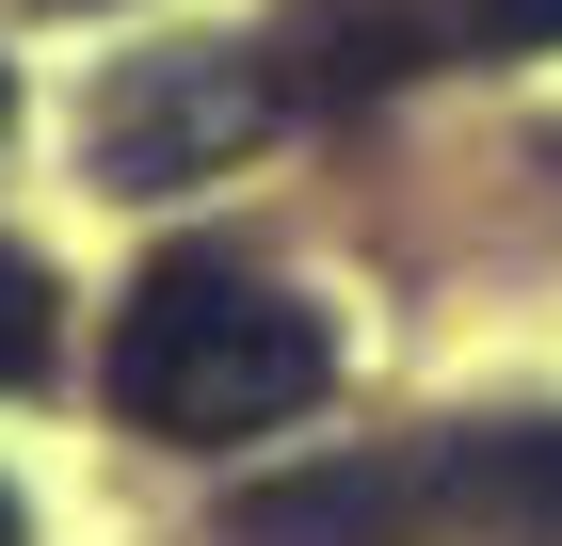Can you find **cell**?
<instances>
[{"mask_svg":"<svg viewBox=\"0 0 562 546\" xmlns=\"http://www.w3.org/2000/svg\"><path fill=\"white\" fill-rule=\"evenodd\" d=\"M113 419L161 434V450H241V434L305 419L322 386H338V337H322V305H290L273 274H241V257L177 242L145 257V290L113 305Z\"/></svg>","mask_w":562,"mask_h":546,"instance_id":"1","label":"cell"},{"mask_svg":"<svg viewBox=\"0 0 562 546\" xmlns=\"http://www.w3.org/2000/svg\"><path fill=\"white\" fill-rule=\"evenodd\" d=\"M273 113H290L273 48H225V33L130 48V65L97 81V193H193V177H225Z\"/></svg>","mask_w":562,"mask_h":546,"instance_id":"2","label":"cell"},{"mask_svg":"<svg viewBox=\"0 0 562 546\" xmlns=\"http://www.w3.org/2000/svg\"><path fill=\"white\" fill-rule=\"evenodd\" d=\"M450 499H434V450L386 466H290V482H241L210 546H434Z\"/></svg>","mask_w":562,"mask_h":546,"instance_id":"3","label":"cell"},{"mask_svg":"<svg viewBox=\"0 0 562 546\" xmlns=\"http://www.w3.org/2000/svg\"><path fill=\"white\" fill-rule=\"evenodd\" d=\"M434 499H450V531H530V546H562V419L434 434Z\"/></svg>","mask_w":562,"mask_h":546,"instance_id":"4","label":"cell"},{"mask_svg":"<svg viewBox=\"0 0 562 546\" xmlns=\"http://www.w3.org/2000/svg\"><path fill=\"white\" fill-rule=\"evenodd\" d=\"M48 337H65L48 257H33V242H0V386H33V370H48Z\"/></svg>","mask_w":562,"mask_h":546,"instance_id":"5","label":"cell"},{"mask_svg":"<svg viewBox=\"0 0 562 546\" xmlns=\"http://www.w3.org/2000/svg\"><path fill=\"white\" fill-rule=\"evenodd\" d=\"M467 48H562V0H450Z\"/></svg>","mask_w":562,"mask_h":546,"instance_id":"6","label":"cell"},{"mask_svg":"<svg viewBox=\"0 0 562 546\" xmlns=\"http://www.w3.org/2000/svg\"><path fill=\"white\" fill-rule=\"evenodd\" d=\"M0 546H33V514H16V499H0Z\"/></svg>","mask_w":562,"mask_h":546,"instance_id":"7","label":"cell"},{"mask_svg":"<svg viewBox=\"0 0 562 546\" xmlns=\"http://www.w3.org/2000/svg\"><path fill=\"white\" fill-rule=\"evenodd\" d=\"M0 129H16V81H0Z\"/></svg>","mask_w":562,"mask_h":546,"instance_id":"8","label":"cell"}]
</instances>
